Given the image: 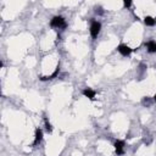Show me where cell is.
<instances>
[{"label":"cell","instance_id":"1","mask_svg":"<svg viewBox=\"0 0 156 156\" xmlns=\"http://www.w3.org/2000/svg\"><path fill=\"white\" fill-rule=\"evenodd\" d=\"M50 26L53 28H57V30H60V28H66V21L63 19L62 16H55L51 19L50 21Z\"/></svg>","mask_w":156,"mask_h":156},{"label":"cell","instance_id":"2","mask_svg":"<svg viewBox=\"0 0 156 156\" xmlns=\"http://www.w3.org/2000/svg\"><path fill=\"white\" fill-rule=\"evenodd\" d=\"M101 30V23L99 21H95V20H91V23H90V36L93 39H95L98 37V34L100 33Z\"/></svg>","mask_w":156,"mask_h":156},{"label":"cell","instance_id":"3","mask_svg":"<svg viewBox=\"0 0 156 156\" xmlns=\"http://www.w3.org/2000/svg\"><path fill=\"white\" fill-rule=\"evenodd\" d=\"M117 51L122 55V56H129L132 54V51L133 49H131L128 45H126V44H120L118 47H117Z\"/></svg>","mask_w":156,"mask_h":156},{"label":"cell","instance_id":"4","mask_svg":"<svg viewBox=\"0 0 156 156\" xmlns=\"http://www.w3.org/2000/svg\"><path fill=\"white\" fill-rule=\"evenodd\" d=\"M124 145H126V143L123 140H116L115 142V150H116L117 156H122L124 154Z\"/></svg>","mask_w":156,"mask_h":156},{"label":"cell","instance_id":"5","mask_svg":"<svg viewBox=\"0 0 156 156\" xmlns=\"http://www.w3.org/2000/svg\"><path fill=\"white\" fill-rule=\"evenodd\" d=\"M42 140H43V131L40 128H37L36 129V135H34V142H33L32 145L36 146V145H38V144H40Z\"/></svg>","mask_w":156,"mask_h":156},{"label":"cell","instance_id":"6","mask_svg":"<svg viewBox=\"0 0 156 156\" xmlns=\"http://www.w3.org/2000/svg\"><path fill=\"white\" fill-rule=\"evenodd\" d=\"M83 95L85 96V98H88V99H90V100H95V95H96V93L93 90V89H90V88H85L83 91Z\"/></svg>","mask_w":156,"mask_h":156},{"label":"cell","instance_id":"7","mask_svg":"<svg viewBox=\"0 0 156 156\" xmlns=\"http://www.w3.org/2000/svg\"><path fill=\"white\" fill-rule=\"evenodd\" d=\"M59 72H60V63L56 66V68H55V71L53 72V74L51 76H48V77H39V79L40 80H43V82H45V80H50V79H54L55 77H57V74H59Z\"/></svg>","mask_w":156,"mask_h":156},{"label":"cell","instance_id":"8","mask_svg":"<svg viewBox=\"0 0 156 156\" xmlns=\"http://www.w3.org/2000/svg\"><path fill=\"white\" fill-rule=\"evenodd\" d=\"M145 47L148 49V53L150 54L156 53V42H154V40H149L148 43H145Z\"/></svg>","mask_w":156,"mask_h":156},{"label":"cell","instance_id":"9","mask_svg":"<svg viewBox=\"0 0 156 156\" xmlns=\"http://www.w3.org/2000/svg\"><path fill=\"white\" fill-rule=\"evenodd\" d=\"M144 23H145L146 26H149V27H153L156 23V20L151 16H146L145 19H144Z\"/></svg>","mask_w":156,"mask_h":156},{"label":"cell","instance_id":"10","mask_svg":"<svg viewBox=\"0 0 156 156\" xmlns=\"http://www.w3.org/2000/svg\"><path fill=\"white\" fill-rule=\"evenodd\" d=\"M142 104L144 106H150L151 105V100H150V98L149 96H145V98H143V100H142Z\"/></svg>","mask_w":156,"mask_h":156},{"label":"cell","instance_id":"11","mask_svg":"<svg viewBox=\"0 0 156 156\" xmlns=\"http://www.w3.org/2000/svg\"><path fill=\"white\" fill-rule=\"evenodd\" d=\"M44 122H45V127H47V131L49 133H51V132H53V127H51V124H50V122L48 121L47 117H44Z\"/></svg>","mask_w":156,"mask_h":156},{"label":"cell","instance_id":"12","mask_svg":"<svg viewBox=\"0 0 156 156\" xmlns=\"http://www.w3.org/2000/svg\"><path fill=\"white\" fill-rule=\"evenodd\" d=\"M95 14H99V15H102L104 14V11L101 8H95Z\"/></svg>","mask_w":156,"mask_h":156},{"label":"cell","instance_id":"13","mask_svg":"<svg viewBox=\"0 0 156 156\" xmlns=\"http://www.w3.org/2000/svg\"><path fill=\"white\" fill-rule=\"evenodd\" d=\"M123 5H124V8H131L132 1H124V3H123Z\"/></svg>","mask_w":156,"mask_h":156},{"label":"cell","instance_id":"14","mask_svg":"<svg viewBox=\"0 0 156 156\" xmlns=\"http://www.w3.org/2000/svg\"><path fill=\"white\" fill-rule=\"evenodd\" d=\"M153 100H154V101H155V102H156V94H155V95H154V98H153Z\"/></svg>","mask_w":156,"mask_h":156}]
</instances>
